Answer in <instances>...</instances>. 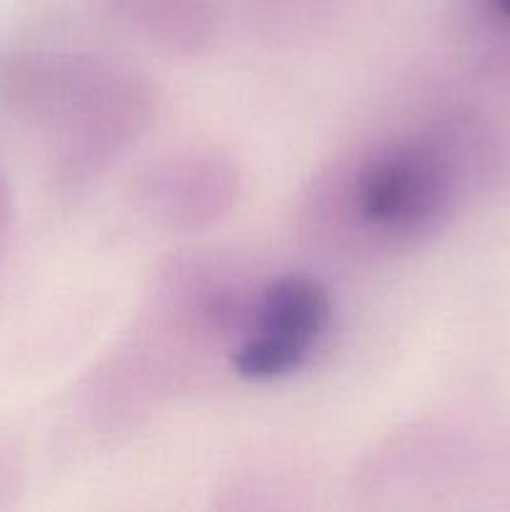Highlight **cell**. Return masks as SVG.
<instances>
[{
	"mask_svg": "<svg viewBox=\"0 0 510 512\" xmlns=\"http://www.w3.org/2000/svg\"><path fill=\"white\" fill-rule=\"evenodd\" d=\"M448 195V168L428 145H395L360 173L355 200L365 220L388 230L428 223Z\"/></svg>",
	"mask_w": 510,
	"mask_h": 512,
	"instance_id": "obj_2",
	"label": "cell"
},
{
	"mask_svg": "<svg viewBox=\"0 0 510 512\" xmlns=\"http://www.w3.org/2000/svg\"><path fill=\"white\" fill-rule=\"evenodd\" d=\"M330 295L318 280L283 275L265 288L258 318L233 353L240 378L268 383L305 363L330 323Z\"/></svg>",
	"mask_w": 510,
	"mask_h": 512,
	"instance_id": "obj_1",
	"label": "cell"
},
{
	"mask_svg": "<svg viewBox=\"0 0 510 512\" xmlns=\"http://www.w3.org/2000/svg\"><path fill=\"white\" fill-rule=\"evenodd\" d=\"M490 5H493L495 10H500V13L510 15V0H490Z\"/></svg>",
	"mask_w": 510,
	"mask_h": 512,
	"instance_id": "obj_3",
	"label": "cell"
}]
</instances>
